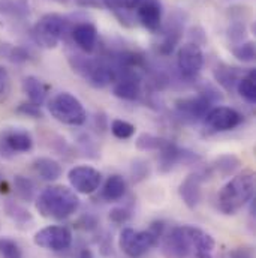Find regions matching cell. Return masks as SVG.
<instances>
[{
    "label": "cell",
    "instance_id": "cell-1",
    "mask_svg": "<svg viewBox=\"0 0 256 258\" xmlns=\"http://www.w3.org/2000/svg\"><path fill=\"white\" fill-rule=\"evenodd\" d=\"M255 173L244 170L235 174L217 194V207L223 215H235L255 197Z\"/></svg>",
    "mask_w": 256,
    "mask_h": 258
},
{
    "label": "cell",
    "instance_id": "cell-2",
    "mask_svg": "<svg viewBox=\"0 0 256 258\" xmlns=\"http://www.w3.org/2000/svg\"><path fill=\"white\" fill-rule=\"evenodd\" d=\"M79 207V198L73 189L63 185L45 188L36 198V210L47 219L62 221L73 215Z\"/></svg>",
    "mask_w": 256,
    "mask_h": 258
},
{
    "label": "cell",
    "instance_id": "cell-3",
    "mask_svg": "<svg viewBox=\"0 0 256 258\" xmlns=\"http://www.w3.org/2000/svg\"><path fill=\"white\" fill-rule=\"evenodd\" d=\"M73 24L67 17L60 14H45L41 20L32 27L30 35L36 45L51 50L59 45L60 41L70 36Z\"/></svg>",
    "mask_w": 256,
    "mask_h": 258
},
{
    "label": "cell",
    "instance_id": "cell-4",
    "mask_svg": "<svg viewBox=\"0 0 256 258\" xmlns=\"http://www.w3.org/2000/svg\"><path fill=\"white\" fill-rule=\"evenodd\" d=\"M163 222H153L150 228L144 231H136L130 227H126L120 233V249L130 258L142 257L159 243V240L163 237Z\"/></svg>",
    "mask_w": 256,
    "mask_h": 258
},
{
    "label": "cell",
    "instance_id": "cell-5",
    "mask_svg": "<svg viewBox=\"0 0 256 258\" xmlns=\"http://www.w3.org/2000/svg\"><path fill=\"white\" fill-rule=\"evenodd\" d=\"M50 114L60 123L67 126H81L87 120V113L84 105L78 98L69 92L57 93L48 102Z\"/></svg>",
    "mask_w": 256,
    "mask_h": 258
},
{
    "label": "cell",
    "instance_id": "cell-6",
    "mask_svg": "<svg viewBox=\"0 0 256 258\" xmlns=\"http://www.w3.org/2000/svg\"><path fill=\"white\" fill-rule=\"evenodd\" d=\"M162 252L166 258H188L193 254L192 225L174 227L168 234H163Z\"/></svg>",
    "mask_w": 256,
    "mask_h": 258
},
{
    "label": "cell",
    "instance_id": "cell-7",
    "mask_svg": "<svg viewBox=\"0 0 256 258\" xmlns=\"http://www.w3.org/2000/svg\"><path fill=\"white\" fill-rule=\"evenodd\" d=\"M33 149L30 132L21 128H6L0 131V156L14 158L20 153H27Z\"/></svg>",
    "mask_w": 256,
    "mask_h": 258
},
{
    "label": "cell",
    "instance_id": "cell-8",
    "mask_svg": "<svg viewBox=\"0 0 256 258\" xmlns=\"http://www.w3.org/2000/svg\"><path fill=\"white\" fill-rule=\"evenodd\" d=\"M33 242L48 251H66L72 245V233L63 225H48L35 234Z\"/></svg>",
    "mask_w": 256,
    "mask_h": 258
},
{
    "label": "cell",
    "instance_id": "cell-9",
    "mask_svg": "<svg viewBox=\"0 0 256 258\" xmlns=\"http://www.w3.org/2000/svg\"><path fill=\"white\" fill-rule=\"evenodd\" d=\"M67 180L75 192L89 195L101 186L102 174L90 165H78L69 170Z\"/></svg>",
    "mask_w": 256,
    "mask_h": 258
},
{
    "label": "cell",
    "instance_id": "cell-10",
    "mask_svg": "<svg viewBox=\"0 0 256 258\" xmlns=\"http://www.w3.org/2000/svg\"><path fill=\"white\" fill-rule=\"evenodd\" d=\"M204 66V53L201 45L195 42H188L180 47L177 53V68L183 78L192 80Z\"/></svg>",
    "mask_w": 256,
    "mask_h": 258
},
{
    "label": "cell",
    "instance_id": "cell-11",
    "mask_svg": "<svg viewBox=\"0 0 256 258\" xmlns=\"http://www.w3.org/2000/svg\"><path fill=\"white\" fill-rule=\"evenodd\" d=\"M204 119H205L207 128H210L214 132L231 131V129L237 128L243 122V116L235 108L225 107V105H217L211 108Z\"/></svg>",
    "mask_w": 256,
    "mask_h": 258
},
{
    "label": "cell",
    "instance_id": "cell-12",
    "mask_svg": "<svg viewBox=\"0 0 256 258\" xmlns=\"http://www.w3.org/2000/svg\"><path fill=\"white\" fill-rule=\"evenodd\" d=\"M183 30H185V17L182 12L176 11L168 18V23L162 29V41L159 44V53L163 56H169L180 44Z\"/></svg>",
    "mask_w": 256,
    "mask_h": 258
},
{
    "label": "cell",
    "instance_id": "cell-13",
    "mask_svg": "<svg viewBox=\"0 0 256 258\" xmlns=\"http://www.w3.org/2000/svg\"><path fill=\"white\" fill-rule=\"evenodd\" d=\"M213 99L207 96L205 93H199L198 96H189V98H182L176 101V108L177 111L191 120H199L207 116V113L211 110Z\"/></svg>",
    "mask_w": 256,
    "mask_h": 258
},
{
    "label": "cell",
    "instance_id": "cell-14",
    "mask_svg": "<svg viewBox=\"0 0 256 258\" xmlns=\"http://www.w3.org/2000/svg\"><path fill=\"white\" fill-rule=\"evenodd\" d=\"M159 152H160L159 153V170L162 173L171 171L177 164H182V162L189 164V162H195V161L199 159L195 153L176 146L171 141H169V144L166 147H163Z\"/></svg>",
    "mask_w": 256,
    "mask_h": 258
},
{
    "label": "cell",
    "instance_id": "cell-15",
    "mask_svg": "<svg viewBox=\"0 0 256 258\" xmlns=\"http://www.w3.org/2000/svg\"><path fill=\"white\" fill-rule=\"evenodd\" d=\"M162 14L163 11L160 0H141L136 8L138 21L153 33L162 29Z\"/></svg>",
    "mask_w": 256,
    "mask_h": 258
},
{
    "label": "cell",
    "instance_id": "cell-16",
    "mask_svg": "<svg viewBox=\"0 0 256 258\" xmlns=\"http://www.w3.org/2000/svg\"><path fill=\"white\" fill-rule=\"evenodd\" d=\"M207 173L204 171H195L189 174L180 185L179 194L183 200V203L189 209H196L201 201V185L207 180Z\"/></svg>",
    "mask_w": 256,
    "mask_h": 258
},
{
    "label": "cell",
    "instance_id": "cell-17",
    "mask_svg": "<svg viewBox=\"0 0 256 258\" xmlns=\"http://www.w3.org/2000/svg\"><path fill=\"white\" fill-rule=\"evenodd\" d=\"M70 38L79 51L90 54L95 51L98 45V29L92 23H87V21L78 23V24H73Z\"/></svg>",
    "mask_w": 256,
    "mask_h": 258
},
{
    "label": "cell",
    "instance_id": "cell-18",
    "mask_svg": "<svg viewBox=\"0 0 256 258\" xmlns=\"http://www.w3.org/2000/svg\"><path fill=\"white\" fill-rule=\"evenodd\" d=\"M23 90L27 95L29 102L38 107L45 102L48 95V86L33 75H29L23 80Z\"/></svg>",
    "mask_w": 256,
    "mask_h": 258
},
{
    "label": "cell",
    "instance_id": "cell-19",
    "mask_svg": "<svg viewBox=\"0 0 256 258\" xmlns=\"http://www.w3.org/2000/svg\"><path fill=\"white\" fill-rule=\"evenodd\" d=\"M192 240L195 258H213L216 242L208 233L192 225Z\"/></svg>",
    "mask_w": 256,
    "mask_h": 258
},
{
    "label": "cell",
    "instance_id": "cell-20",
    "mask_svg": "<svg viewBox=\"0 0 256 258\" xmlns=\"http://www.w3.org/2000/svg\"><path fill=\"white\" fill-rule=\"evenodd\" d=\"M32 165L33 171L45 182H54L62 176V165L53 158H38Z\"/></svg>",
    "mask_w": 256,
    "mask_h": 258
},
{
    "label": "cell",
    "instance_id": "cell-21",
    "mask_svg": "<svg viewBox=\"0 0 256 258\" xmlns=\"http://www.w3.org/2000/svg\"><path fill=\"white\" fill-rule=\"evenodd\" d=\"M125 194H126V180L119 174L110 176L102 188V198L110 203L119 201L120 198H123Z\"/></svg>",
    "mask_w": 256,
    "mask_h": 258
},
{
    "label": "cell",
    "instance_id": "cell-22",
    "mask_svg": "<svg viewBox=\"0 0 256 258\" xmlns=\"http://www.w3.org/2000/svg\"><path fill=\"white\" fill-rule=\"evenodd\" d=\"M214 78L223 89L234 90L237 87V83L241 78V75L237 68H232L228 64H219L214 69Z\"/></svg>",
    "mask_w": 256,
    "mask_h": 258
},
{
    "label": "cell",
    "instance_id": "cell-23",
    "mask_svg": "<svg viewBox=\"0 0 256 258\" xmlns=\"http://www.w3.org/2000/svg\"><path fill=\"white\" fill-rule=\"evenodd\" d=\"M0 57L12 63H26L32 59V53L20 45H11L8 42H0Z\"/></svg>",
    "mask_w": 256,
    "mask_h": 258
},
{
    "label": "cell",
    "instance_id": "cell-24",
    "mask_svg": "<svg viewBox=\"0 0 256 258\" xmlns=\"http://www.w3.org/2000/svg\"><path fill=\"white\" fill-rule=\"evenodd\" d=\"M237 92L243 99H246L249 104L256 102V83H255V71H249L247 75H243L237 83Z\"/></svg>",
    "mask_w": 256,
    "mask_h": 258
},
{
    "label": "cell",
    "instance_id": "cell-25",
    "mask_svg": "<svg viewBox=\"0 0 256 258\" xmlns=\"http://www.w3.org/2000/svg\"><path fill=\"white\" fill-rule=\"evenodd\" d=\"M240 165H241V161L237 156H234V155H223V156L216 159V162L213 165V170L216 173H219L220 176L228 177V176L234 174L240 168Z\"/></svg>",
    "mask_w": 256,
    "mask_h": 258
},
{
    "label": "cell",
    "instance_id": "cell-26",
    "mask_svg": "<svg viewBox=\"0 0 256 258\" xmlns=\"http://www.w3.org/2000/svg\"><path fill=\"white\" fill-rule=\"evenodd\" d=\"M14 189L18 198L24 200V201H33L35 192H36V186L35 183L24 176H15L14 179Z\"/></svg>",
    "mask_w": 256,
    "mask_h": 258
},
{
    "label": "cell",
    "instance_id": "cell-27",
    "mask_svg": "<svg viewBox=\"0 0 256 258\" xmlns=\"http://www.w3.org/2000/svg\"><path fill=\"white\" fill-rule=\"evenodd\" d=\"M169 144L168 140L162 138V137H156L151 134H141L136 140V147L139 150H154L159 152L163 147H166Z\"/></svg>",
    "mask_w": 256,
    "mask_h": 258
},
{
    "label": "cell",
    "instance_id": "cell-28",
    "mask_svg": "<svg viewBox=\"0 0 256 258\" xmlns=\"http://www.w3.org/2000/svg\"><path fill=\"white\" fill-rule=\"evenodd\" d=\"M5 212L17 224H27V222H32V219H33L32 213L27 209H24L21 204H18L15 201H11V200L5 203Z\"/></svg>",
    "mask_w": 256,
    "mask_h": 258
},
{
    "label": "cell",
    "instance_id": "cell-29",
    "mask_svg": "<svg viewBox=\"0 0 256 258\" xmlns=\"http://www.w3.org/2000/svg\"><path fill=\"white\" fill-rule=\"evenodd\" d=\"M0 12L24 18L29 15V3L26 0H6L0 3Z\"/></svg>",
    "mask_w": 256,
    "mask_h": 258
},
{
    "label": "cell",
    "instance_id": "cell-30",
    "mask_svg": "<svg viewBox=\"0 0 256 258\" xmlns=\"http://www.w3.org/2000/svg\"><path fill=\"white\" fill-rule=\"evenodd\" d=\"M232 54H234L240 62H244V63L253 62L256 56L255 42L247 41V42H241V44L235 45V47L232 48Z\"/></svg>",
    "mask_w": 256,
    "mask_h": 258
},
{
    "label": "cell",
    "instance_id": "cell-31",
    "mask_svg": "<svg viewBox=\"0 0 256 258\" xmlns=\"http://www.w3.org/2000/svg\"><path fill=\"white\" fill-rule=\"evenodd\" d=\"M101 3L102 6L119 14V12H130L136 9L141 0H101Z\"/></svg>",
    "mask_w": 256,
    "mask_h": 258
},
{
    "label": "cell",
    "instance_id": "cell-32",
    "mask_svg": "<svg viewBox=\"0 0 256 258\" xmlns=\"http://www.w3.org/2000/svg\"><path fill=\"white\" fill-rule=\"evenodd\" d=\"M0 257L2 258H23L21 248L17 242L8 237H0Z\"/></svg>",
    "mask_w": 256,
    "mask_h": 258
},
{
    "label": "cell",
    "instance_id": "cell-33",
    "mask_svg": "<svg viewBox=\"0 0 256 258\" xmlns=\"http://www.w3.org/2000/svg\"><path fill=\"white\" fill-rule=\"evenodd\" d=\"M111 132L116 138L119 140H128L130 137H133L135 134V126L132 123H129L126 120L122 119H114L111 123Z\"/></svg>",
    "mask_w": 256,
    "mask_h": 258
},
{
    "label": "cell",
    "instance_id": "cell-34",
    "mask_svg": "<svg viewBox=\"0 0 256 258\" xmlns=\"http://www.w3.org/2000/svg\"><path fill=\"white\" fill-rule=\"evenodd\" d=\"M11 90H12L11 75L8 69L0 64V104L8 101V98L11 96Z\"/></svg>",
    "mask_w": 256,
    "mask_h": 258
},
{
    "label": "cell",
    "instance_id": "cell-35",
    "mask_svg": "<svg viewBox=\"0 0 256 258\" xmlns=\"http://www.w3.org/2000/svg\"><path fill=\"white\" fill-rule=\"evenodd\" d=\"M246 33H247L246 26H244V23H241V21H235V23H232V24L229 26V29H228V38H229V41H231V42H234L235 45H238V44L244 42V39H246Z\"/></svg>",
    "mask_w": 256,
    "mask_h": 258
},
{
    "label": "cell",
    "instance_id": "cell-36",
    "mask_svg": "<svg viewBox=\"0 0 256 258\" xmlns=\"http://www.w3.org/2000/svg\"><path fill=\"white\" fill-rule=\"evenodd\" d=\"M148 171H150V167H148L147 161H144V159L133 161L130 173H132V177H133L135 182H139V180L145 179L148 176Z\"/></svg>",
    "mask_w": 256,
    "mask_h": 258
},
{
    "label": "cell",
    "instance_id": "cell-37",
    "mask_svg": "<svg viewBox=\"0 0 256 258\" xmlns=\"http://www.w3.org/2000/svg\"><path fill=\"white\" fill-rule=\"evenodd\" d=\"M130 218V210L126 207H116L110 212V219L116 224H125Z\"/></svg>",
    "mask_w": 256,
    "mask_h": 258
},
{
    "label": "cell",
    "instance_id": "cell-38",
    "mask_svg": "<svg viewBox=\"0 0 256 258\" xmlns=\"http://www.w3.org/2000/svg\"><path fill=\"white\" fill-rule=\"evenodd\" d=\"M18 113L27 116V117H33V119H41L42 117V111L38 105H33V104H21L18 108H17Z\"/></svg>",
    "mask_w": 256,
    "mask_h": 258
},
{
    "label": "cell",
    "instance_id": "cell-39",
    "mask_svg": "<svg viewBox=\"0 0 256 258\" xmlns=\"http://www.w3.org/2000/svg\"><path fill=\"white\" fill-rule=\"evenodd\" d=\"M231 258H255V251L252 246H238L229 252Z\"/></svg>",
    "mask_w": 256,
    "mask_h": 258
},
{
    "label": "cell",
    "instance_id": "cell-40",
    "mask_svg": "<svg viewBox=\"0 0 256 258\" xmlns=\"http://www.w3.org/2000/svg\"><path fill=\"white\" fill-rule=\"evenodd\" d=\"M75 3L81 8H102L101 0H75Z\"/></svg>",
    "mask_w": 256,
    "mask_h": 258
},
{
    "label": "cell",
    "instance_id": "cell-41",
    "mask_svg": "<svg viewBox=\"0 0 256 258\" xmlns=\"http://www.w3.org/2000/svg\"><path fill=\"white\" fill-rule=\"evenodd\" d=\"M73 258H95V257H93V254H92V251H90L89 248L82 246V248H79V249L76 251V254L73 255Z\"/></svg>",
    "mask_w": 256,
    "mask_h": 258
},
{
    "label": "cell",
    "instance_id": "cell-42",
    "mask_svg": "<svg viewBox=\"0 0 256 258\" xmlns=\"http://www.w3.org/2000/svg\"><path fill=\"white\" fill-rule=\"evenodd\" d=\"M53 2H57V3H62V5H66L67 2H70V0H53Z\"/></svg>",
    "mask_w": 256,
    "mask_h": 258
}]
</instances>
